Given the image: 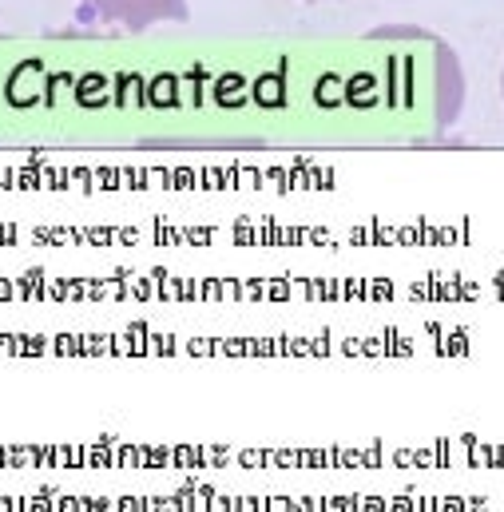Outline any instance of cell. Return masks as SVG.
<instances>
[{
	"mask_svg": "<svg viewBox=\"0 0 504 512\" xmlns=\"http://www.w3.org/2000/svg\"><path fill=\"white\" fill-rule=\"evenodd\" d=\"M84 24H124L143 32L159 20H187V0H76Z\"/></svg>",
	"mask_w": 504,
	"mask_h": 512,
	"instance_id": "6da1fadb",
	"label": "cell"
}]
</instances>
